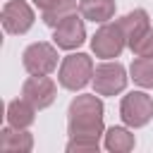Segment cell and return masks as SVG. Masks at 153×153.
<instances>
[{
	"instance_id": "8fae6325",
	"label": "cell",
	"mask_w": 153,
	"mask_h": 153,
	"mask_svg": "<svg viewBox=\"0 0 153 153\" xmlns=\"http://www.w3.org/2000/svg\"><path fill=\"white\" fill-rule=\"evenodd\" d=\"M33 148V136L26 129H17V127H5L0 131V151L5 153H29Z\"/></svg>"
},
{
	"instance_id": "52a82bcc",
	"label": "cell",
	"mask_w": 153,
	"mask_h": 153,
	"mask_svg": "<svg viewBox=\"0 0 153 153\" xmlns=\"http://www.w3.org/2000/svg\"><path fill=\"white\" fill-rule=\"evenodd\" d=\"M57 86L48 74H31L22 86V98H26L36 110H45L55 103Z\"/></svg>"
},
{
	"instance_id": "ac0fdd59",
	"label": "cell",
	"mask_w": 153,
	"mask_h": 153,
	"mask_svg": "<svg viewBox=\"0 0 153 153\" xmlns=\"http://www.w3.org/2000/svg\"><path fill=\"white\" fill-rule=\"evenodd\" d=\"M100 141H91V139H69L67 141V153H84V151H98Z\"/></svg>"
},
{
	"instance_id": "ba28073f",
	"label": "cell",
	"mask_w": 153,
	"mask_h": 153,
	"mask_svg": "<svg viewBox=\"0 0 153 153\" xmlns=\"http://www.w3.org/2000/svg\"><path fill=\"white\" fill-rule=\"evenodd\" d=\"M33 10L24 0H7L2 7V29L12 36H22L33 26Z\"/></svg>"
},
{
	"instance_id": "5bb4252c",
	"label": "cell",
	"mask_w": 153,
	"mask_h": 153,
	"mask_svg": "<svg viewBox=\"0 0 153 153\" xmlns=\"http://www.w3.org/2000/svg\"><path fill=\"white\" fill-rule=\"evenodd\" d=\"M134 134L127 129V127H110L105 131V148L112 151V153H129L134 148Z\"/></svg>"
},
{
	"instance_id": "2e32d148",
	"label": "cell",
	"mask_w": 153,
	"mask_h": 153,
	"mask_svg": "<svg viewBox=\"0 0 153 153\" xmlns=\"http://www.w3.org/2000/svg\"><path fill=\"white\" fill-rule=\"evenodd\" d=\"M129 74H131L134 84H139L141 88H153V55L136 57L129 67Z\"/></svg>"
},
{
	"instance_id": "6da1fadb",
	"label": "cell",
	"mask_w": 153,
	"mask_h": 153,
	"mask_svg": "<svg viewBox=\"0 0 153 153\" xmlns=\"http://www.w3.org/2000/svg\"><path fill=\"white\" fill-rule=\"evenodd\" d=\"M67 131L69 139L100 141L103 134V100L98 93H81L67 108Z\"/></svg>"
},
{
	"instance_id": "8992f818",
	"label": "cell",
	"mask_w": 153,
	"mask_h": 153,
	"mask_svg": "<svg viewBox=\"0 0 153 153\" xmlns=\"http://www.w3.org/2000/svg\"><path fill=\"white\" fill-rule=\"evenodd\" d=\"M22 65L29 74H50L57 67V48L45 41L31 43L22 53Z\"/></svg>"
},
{
	"instance_id": "e0dca14e",
	"label": "cell",
	"mask_w": 153,
	"mask_h": 153,
	"mask_svg": "<svg viewBox=\"0 0 153 153\" xmlns=\"http://www.w3.org/2000/svg\"><path fill=\"white\" fill-rule=\"evenodd\" d=\"M129 50H131L136 57H148V55H153V29H148L139 41H134V43L129 45Z\"/></svg>"
},
{
	"instance_id": "5b68a950",
	"label": "cell",
	"mask_w": 153,
	"mask_h": 153,
	"mask_svg": "<svg viewBox=\"0 0 153 153\" xmlns=\"http://www.w3.org/2000/svg\"><path fill=\"white\" fill-rule=\"evenodd\" d=\"M127 45V38L120 29V24H110L105 22L91 38V50L96 53V57H103V60H112V57H120V53L124 50Z\"/></svg>"
},
{
	"instance_id": "277c9868",
	"label": "cell",
	"mask_w": 153,
	"mask_h": 153,
	"mask_svg": "<svg viewBox=\"0 0 153 153\" xmlns=\"http://www.w3.org/2000/svg\"><path fill=\"white\" fill-rule=\"evenodd\" d=\"M127 79H129V76H127L124 65H120L117 60H115V62L105 60L103 65H98V67L93 69L91 84H93V88H96L98 96H117V93L124 91Z\"/></svg>"
},
{
	"instance_id": "7c38bea8",
	"label": "cell",
	"mask_w": 153,
	"mask_h": 153,
	"mask_svg": "<svg viewBox=\"0 0 153 153\" xmlns=\"http://www.w3.org/2000/svg\"><path fill=\"white\" fill-rule=\"evenodd\" d=\"M79 14L93 24H105L115 17V0H81Z\"/></svg>"
},
{
	"instance_id": "9c48e42d",
	"label": "cell",
	"mask_w": 153,
	"mask_h": 153,
	"mask_svg": "<svg viewBox=\"0 0 153 153\" xmlns=\"http://www.w3.org/2000/svg\"><path fill=\"white\" fill-rule=\"evenodd\" d=\"M84 41H86V26H84V19L76 17V12L53 29V43L62 50H74Z\"/></svg>"
},
{
	"instance_id": "d6986e66",
	"label": "cell",
	"mask_w": 153,
	"mask_h": 153,
	"mask_svg": "<svg viewBox=\"0 0 153 153\" xmlns=\"http://www.w3.org/2000/svg\"><path fill=\"white\" fill-rule=\"evenodd\" d=\"M53 2H57V0H33V5H36V7H41V10H45V7H50Z\"/></svg>"
},
{
	"instance_id": "4fadbf2b",
	"label": "cell",
	"mask_w": 153,
	"mask_h": 153,
	"mask_svg": "<svg viewBox=\"0 0 153 153\" xmlns=\"http://www.w3.org/2000/svg\"><path fill=\"white\" fill-rule=\"evenodd\" d=\"M36 120V108L26 100V98H17L7 103V124L17 127V129H26L31 127Z\"/></svg>"
},
{
	"instance_id": "30bf717a",
	"label": "cell",
	"mask_w": 153,
	"mask_h": 153,
	"mask_svg": "<svg viewBox=\"0 0 153 153\" xmlns=\"http://www.w3.org/2000/svg\"><path fill=\"white\" fill-rule=\"evenodd\" d=\"M124 38H127V45H131L134 41H139L148 29H151V19H148V12L146 10H131L127 12L122 19H117Z\"/></svg>"
},
{
	"instance_id": "7a4b0ae2",
	"label": "cell",
	"mask_w": 153,
	"mask_h": 153,
	"mask_svg": "<svg viewBox=\"0 0 153 153\" xmlns=\"http://www.w3.org/2000/svg\"><path fill=\"white\" fill-rule=\"evenodd\" d=\"M93 60L86 53H72L62 60L57 69V81L67 91H81L93 79Z\"/></svg>"
},
{
	"instance_id": "9a60e30c",
	"label": "cell",
	"mask_w": 153,
	"mask_h": 153,
	"mask_svg": "<svg viewBox=\"0 0 153 153\" xmlns=\"http://www.w3.org/2000/svg\"><path fill=\"white\" fill-rule=\"evenodd\" d=\"M76 12V0H57V2H53L50 7H45L43 10V24L45 26H50V29H55L60 22H65L69 14H74Z\"/></svg>"
},
{
	"instance_id": "3957f363",
	"label": "cell",
	"mask_w": 153,
	"mask_h": 153,
	"mask_svg": "<svg viewBox=\"0 0 153 153\" xmlns=\"http://www.w3.org/2000/svg\"><path fill=\"white\" fill-rule=\"evenodd\" d=\"M120 117L127 127L139 129L153 120V98L143 91H131L120 103Z\"/></svg>"
}]
</instances>
